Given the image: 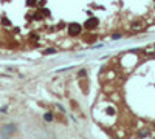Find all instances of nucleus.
<instances>
[{
	"mask_svg": "<svg viewBox=\"0 0 155 139\" xmlns=\"http://www.w3.org/2000/svg\"><path fill=\"white\" fill-rule=\"evenodd\" d=\"M68 33H70V36H78L81 33V26L78 23H70L68 25Z\"/></svg>",
	"mask_w": 155,
	"mask_h": 139,
	"instance_id": "obj_1",
	"label": "nucleus"
},
{
	"mask_svg": "<svg viewBox=\"0 0 155 139\" xmlns=\"http://www.w3.org/2000/svg\"><path fill=\"white\" fill-rule=\"evenodd\" d=\"M96 25H98V19H96V17H91V19H89V20L85 22V28L91 29V28H95Z\"/></svg>",
	"mask_w": 155,
	"mask_h": 139,
	"instance_id": "obj_2",
	"label": "nucleus"
},
{
	"mask_svg": "<svg viewBox=\"0 0 155 139\" xmlns=\"http://www.w3.org/2000/svg\"><path fill=\"white\" fill-rule=\"evenodd\" d=\"M56 53V49L54 48H48V49H45V54H54Z\"/></svg>",
	"mask_w": 155,
	"mask_h": 139,
	"instance_id": "obj_3",
	"label": "nucleus"
},
{
	"mask_svg": "<svg viewBox=\"0 0 155 139\" xmlns=\"http://www.w3.org/2000/svg\"><path fill=\"white\" fill-rule=\"evenodd\" d=\"M107 113H109V114H113L115 110H113V108H107Z\"/></svg>",
	"mask_w": 155,
	"mask_h": 139,
	"instance_id": "obj_4",
	"label": "nucleus"
},
{
	"mask_svg": "<svg viewBox=\"0 0 155 139\" xmlns=\"http://www.w3.org/2000/svg\"><path fill=\"white\" fill-rule=\"evenodd\" d=\"M42 12H44V16H50V11L48 9H42Z\"/></svg>",
	"mask_w": 155,
	"mask_h": 139,
	"instance_id": "obj_5",
	"label": "nucleus"
},
{
	"mask_svg": "<svg viewBox=\"0 0 155 139\" xmlns=\"http://www.w3.org/2000/svg\"><path fill=\"white\" fill-rule=\"evenodd\" d=\"M79 76H81V77H84V76H85V70H82V71H79Z\"/></svg>",
	"mask_w": 155,
	"mask_h": 139,
	"instance_id": "obj_6",
	"label": "nucleus"
},
{
	"mask_svg": "<svg viewBox=\"0 0 155 139\" xmlns=\"http://www.w3.org/2000/svg\"><path fill=\"white\" fill-rule=\"evenodd\" d=\"M28 5H34V0H28Z\"/></svg>",
	"mask_w": 155,
	"mask_h": 139,
	"instance_id": "obj_7",
	"label": "nucleus"
}]
</instances>
